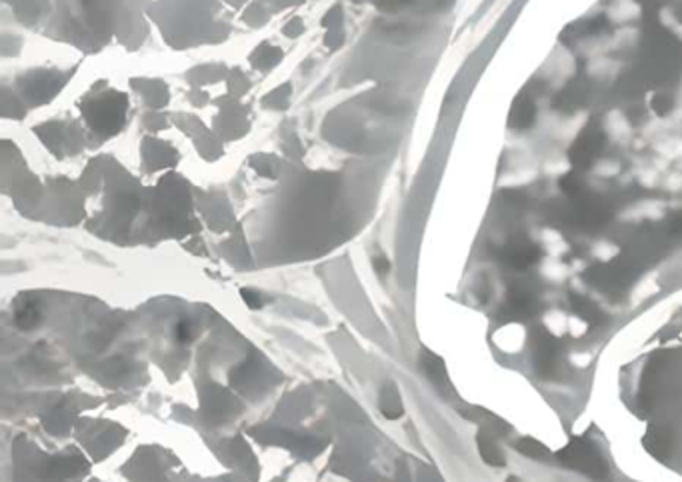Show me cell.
Instances as JSON below:
<instances>
[{
  "label": "cell",
  "mask_w": 682,
  "mask_h": 482,
  "mask_svg": "<svg viewBox=\"0 0 682 482\" xmlns=\"http://www.w3.org/2000/svg\"><path fill=\"white\" fill-rule=\"evenodd\" d=\"M556 457L568 469H575V471L582 472L590 478H596V481H606L611 474L606 462L599 454V450L582 436H575Z\"/></svg>",
  "instance_id": "obj_1"
},
{
  "label": "cell",
  "mask_w": 682,
  "mask_h": 482,
  "mask_svg": "<svg viewBox=\"0 0 682 482\" xmlns=\"http://www.w3.org/2000/svg\"><path fill=\"white\" fill-rule=\"evenodd\" d=\"M604 144V132L600 129V124L590 122L587 124L582 132L577 136V141L570 144L568 148V160L570 165L575 166L577 170H584L590 168L592 163L596 160V156L602 151Z\"/></svg>",
  "instance_id": "obj_2"
},
{
  "label": "cell",
  "mask_w": 682,
  "mask_h": 482,
  "mask_svg": "<svg viewBox=\"0 0 682 482\" xmlns=\"http://www.w3.org/2000/svg\"><path fill=\"white\" fill-rule=\"evenodd\" d=\"M534 120H536V105L532 96L527 90H522L512 102L510 114H508V127L515 130H524L530 129Z\"/></svg>",
  "instance_id": "obj_3"
},
{
  "label": "cell",
  "mask_w": 682,
  "mask_h": 482,
  "mask_svg": "<svg viewBox=\"0 0 682 482\" xmlns=\"http://www.w3.org/2000/svg\"><path fill=\"white\" fill-rule=\"evenodd\" d=\"M505 260L517 271H524L539 260V248L527 240H512L505 250Z\"/></svg>",
  "instance_id": "obj_4"
},
{
  "label": "cell",
  "mask_w": 682,
  "mask_h": 482,
  "mask_svg": "<svg viewBox=\"0 0 682 482\" xmlns=\"http://www.w3.org/2000/svg\"><path fill=\"white\" fill-rule=\"evenodd\" d=\"M476 442H478L481 457H483L486 464H490V466H506L505 452H502V448L498 447V442L490 436V433L483 430V433L478 435V438H476Z\"/></svg>",
  "instance_id": "obj_5"
},
{
  "label": "cell",
  "mask_w": 682,
  "mask_h": 482,
  "mask_svg": "<svg viewBox=\"0 0 682 482\" xmlns=\"http://www.w3.org/2000/svg\"><path fill=\"white\" fill-rule=\"evenodd\" d=\"M515 447H517L518 452H522V454H524V457H529V459L544 460V459H548V457H551V450L544 447L541 440H536V438H530V436H524V438H520V440H518Z\"/></svg>",
  "instance_id": "obj_6"
},
{
  "label": "cell",
  "mask_w": 682,
  "mask_h": 482,
  "mask_svg": "<svg viewBox=\"0 0 682 482\" xmlns=\"http://www.w3.org/2000/svg\"><path fill=\"white\" fill-rule=\"evenodd\" d=\"M558 184H560V189H563L566 196H570V199H577V196L582 194V180H580V177L575 170L563 175L560 180H558Z\"/></svg>",
  "instance_id": "obj_7"
},
{
  "label": "cell",
  "mask_w": 682,
  "mask_h": 482,
  "mask_svg": "<svg viewBox=\"0 0 682 482\" xmlns=\"http://www.w3.org/2000/svg\"><path fill=\"white\" fill-rule=\"evenodd\" d=\"M650 108H652L659 117H664L672 108V98L669 95H664V93H659V95H654L650 98Z\"/></svg>",
  "instance_id": "obj_8"
},
{
  "label": "cell",
  "mask_w": 682,
  "mask_h": 482,
  "mask_svg": "<svg viewBox=\"0 0 682 482\" xmlns=\"http://www.w3.org/2000/svg\"><path fill=\"white\" fill-rule=\"evenodd\" d=\"M506 482H520V481H518L517 476H508V478H506Z\"/></svg>",
  "instance_id": "obj_9"
},
{
  "label": "cell",
  "mask_w": 682,
  "mask_h": 482,
  "mask_svg": "<svg viewBox=\"0 0 682 482\" xmlns=\"http://www.w3.org/2000/svg\"><path fill=\"white\" fill-rule=\"evenodd\" d=\"M678 20L682 23V2H681V6H678Z\"/></svg>",
  "instance_id": "obj_10"
}]
</instances>
